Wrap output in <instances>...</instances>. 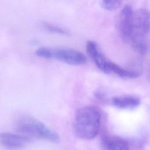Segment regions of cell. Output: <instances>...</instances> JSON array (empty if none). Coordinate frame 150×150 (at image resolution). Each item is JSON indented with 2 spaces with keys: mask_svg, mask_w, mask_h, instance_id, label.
Masks as SVG:
<instances>
[{
  "mask_svg": "<svg viewBox=\"0 0 150 150\" xmlns=\"http://www.w3.org/2000/svg\"><path fill=\"white\" fill-rule=\"evenodd\" d=\"M101 123V115L93 106H86L79 109L74 121L75 134L83 139H92L98 134Z\"/></svg>",
  "mask_w": 150,
  "mask_h": 150,
  "instance_id": "1",
  "label": "cell"
},
{
  "mask_svg": "<svg viewBox=\"0 0 150 150\" xmlns=\"http://www.w3.org/2000/svg\"><path fill=\"white\" fill-rule=\"evenodd\" d=\"M150 31V11L140 8L134 11L132 29L129 43L133 50L139 54H144L147 50L146 35Z\"/></svg>",
  "mask_w": 150,
  "mask_h": 150,
  "instance_id": "2",
  "label": "cell"
},
{
  "mask_svg": "<svg viewBox=\"0 0 150 150\" xmlns=\"http://www.w3.org/2000/svg\"><path fill=\"white\" fill-rule=\"evenodd\" d=\"M14 125L17 132L30 138L33 137L54 143L60 141L59 135L55 131L35 117L22 115L16 120Z\"/></svg>",
  "mask_w": 150,
  "mask_h": 150,
  "instance_id": "3",
  "label": "cell"
},
{
  "mask_svg": "<svg viewBox=\"0 0 150 150\" xmlns=\"http://www.w3.org/2000/svg\"><path fill=\"white\" fill-rule=\"evenodd\" d=\"M35 53L42 58L56 59L71 65H81L87 62L86 57L81 52L70 48L40 47Z\"/></svg>",
  "mask_w": 150,
  "mask_h": 150,
  "instance_id": "4",
  "label": "cell"
},
{
  "mask_svg": "<svg viewBox=\"0 0 150 150\" xmlns=\"http://www.w3.org/2000/svg\"><path fill=\"white\" fill-rule=\"evenodd\" d=\"M134 11L132 7L127 5L123 7L119 16L118 30L121 39L125 42H129L132 33Z\"/></svg>",
  "mask_w": 150,
  "mask_h": 150,
  "instance_id": "5",
  "label": "cell"
},
{
  "mask_svg": "<svg viewBox=\"0 0 150 150\" xmlns=\"http://www.w3.org/2000/svg\"><path fill=\"white\" fill-rule=\"evenodd\" d=\"M31 141V138L21 134L0 132V145L7 149H21Z\"/></svg>",
  "mask_w": 150,
  "mask_h": 150,
  "instance_id": "6",
  "label": "cell"
},
{
  "mask_svg": "<svg viewBox=\"0 0 150 150\" xmlns=\"http://www.w3.org/2000/svg\"><path fill=\"white\" fill-rule=\"evenodd\" d=\"M86 51L89 57L93 60L98 68L105 73H109L108 70V60L100 51L97 43L90 40L86 44Z\"/></svg>",
  "mask_w": 150,
  "mask_h": 150,
  "instance_id": "7",
  "label": "cell"
},
{
  "mask_svg": "<svg viewBox=\"0 0 150 150\" xmlns=\"http://www.w3.org/2000/svg\"><path fill=\"white\" fill-rule=\"evenodd\" d=\"M103 150H129L127 142L122 138L108 134L102 137Z\"/></svg>",
  "mask_w": 150,
  "mask_h": 150,
  "instance_id": "8",
  "label": "cell"
},
{
  "mask_svg": "<svg viewBox=\"0 0 150 150\" xmlns=\"http://www.w3.org/2000/svg\"><path fill=\"white\" fill-rule=\"evenodd\" d=\"M139 98L134 95H124L114 97L112 99V104L120 109L132 110L140 104Z\"/></svg>",
  "mask_w": 150,
  "mask_h": 150,
  "instance_id": "9",
  "label": "cell"
},
{
  "mask_svg": "<svg viewBox=\"0 0 150 150\" xmlns=\"http://www.w3.org/2000/svg\"><path fill=\"white\" fill-rule=\"evenodd\" d=\"M108 72H113L121 77L135 79L140 76L141 71L136 70H128L124 69L120 66L109 61L108 64Z\"/></svg>",
  "mask_w": 150,
  "mask_h": 150,
  "instance_id": "10",
  "label": "cell"
},
{
  "mask_svg": "<svg viewBox=\"0 0 150 150\" xmlns=\"http://www.w3.org/2000/svg\"><path fill=\"white\" fill-rule=\"evenodd\" d=\"M124 0H102L103 7L109 11L118 9Z\"/></svg>",
  "mask_w": 150,
  "mask_h": 150,
  "instance_id": "11",
  "label": "cell"
},
{
  "mask_svg": "<svg viewBox=\"0 0 150 150\" xmlns=\"http://www.w3.org/2000/svg\"><path fill=\"white\" fill-rule=\"evenodd\" d=\"M42 26L43 27L47 30L49 32H53V33H58V34H61V35H67L69 34V33L67 32V30H64V29L54 25L53 24L51 23H46V22H43L42 23Z\"/></svg>",
  "mask_w": 150,
  "mask_h": 150,
  "instance_id": "12",
  "label": "cell"
}]
</instances>
